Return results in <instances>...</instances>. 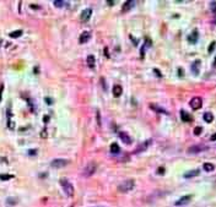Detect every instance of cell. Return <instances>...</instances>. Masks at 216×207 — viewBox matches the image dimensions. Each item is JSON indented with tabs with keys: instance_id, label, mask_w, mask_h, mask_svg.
Instances as JSON below:
<instances>
[{
	"instance_id": "obj_31",
	"label": "cell",
	"mask_w": 216,
	"mask_h": 207,
	"mask_svg": "<svg viewBox=\"0 0 216 207\" xmlns=\"http://www.w3.org/2000/svg\"><path fill=\"white\" fill-rule=\"evenodd\" d=\"M96 115H97V124H98V125H101V115H100V112H97V114H96Z\"/></svg>"
},
{
	"instance_id": "obj_21",
	"label": "cell",
	"mask_w": 216,
	"mask_h": 207,
	"mask_svg": "<svg viewBox=\"0 0 216 207\" xmlns=\"http://www.w3.org/2000/svg\"><path fill=\"white\" fill-rule=\"evenodd\" d=\"M203 168H204V170H206V172H213V170L215 169V167H214L213 163H204V164H203Z\"/></svg>"
},
{
	"instance_id": "obj_25",
	"label": "cell",
	"mask_w": 216,
	"mask_h": 207,
	"mask_svg": "<svg viewBox=\"0 0 216 207\" xmlns=\"http://www.w3.org/2000/svg\"><path fill=\"white\" fill-rule=\"evenodd\" d=\"M201 131H203V128H201V126H196V128L194 129V135H195V136H199V135L201 134Z\"/></svg>"
},
{
	"instance_id": "obj_20",
	"label": "cell",
	"mask_w": 216,
	"mask_h": 207,
	"mask_svg": "<svg viewBox=\"0 0 216 207\" xmlns=\"http://www.w3.org/2000/svg\"><path fill=\"white\" fill-rule=\"evenodd\" d=\"M119 151H120V147L118 146V143L113 142V143L110 145V152H112L113 154H117V153H119Z\"/></svg>"
},
{
	"instance_id": "obj_42",
	"label": "cell",
	"mask_w": 216,
	"mask_h": 207,
	"mask_svg": "<svg viewBox=\"0 0 216 207\" xmlns=\"http://www.w3.org/2000/svg\"><path fill=\"white\" fill-rule=\"evenodd\" d=\"M0 45H1V40H0Z\"/></svg>"
},
{
	"instance_id": "obj_33",
	"label": "cell",
	"mask_w": 216,
	"mask_h": 207,
	"mask_svg": "<svg viewBox=\"0 0 216 207\" xmlns=\"http://www.w3.org/2000/svg\"><path fill=\"white\" fill-rule=\"evenodd\" d=\"M157 173H158V174H165V168H163V167H160L158 170H157Z\"/></svg>"
},
{
	"instance_id": "obj_10",
	"label": "cell",
	"mask_w": 216,
	"mask_h": 207,
	"mask_svg": "<svg viewBox=\"0 0 216 207\" xmlns=\"http://www.w3.org/2000/svg\"><path fill=\"white\" fill-rule=\"evenodd\" d=\"M90 38H91V33L87 32V31H85V32L81 33L80 38H79V42H80L81 44H85V43H87V42L90 40Z\"/></svg>"
},
{
	"instance_id": "obj_40",
	"label": "cell",
	"mask_w": 216,
	"mask_h": 207,
	"mask_svg": "<svg viewBox=\"0 0 216 207\" xmlns=\"http://www.w3.org/2000/svg\"><path fill=\"white\" fill-rule=\"evenodd\" d=\"M36 153V150H31V154H35Z\"/></svg>"
},
{
	"instance_id": "obj_9",
	"label": "cell",
	"mask_w": 216,
	"mask_h": 207,
	"mask_svg": "<svg viewBox=\"0 0 216 207\" xmlns=\"http://www.w3.org/2000/svg\"><path fill=\"white\" fill-rule=\"evenodd\" d=\"M118 136H119V138H120L124 143H128V145L131 143V138H130V136H129L125 131H119V132H118Z\"/></svg>"
},
{
	"instance_id": "obj_24",
	"label": "cell",
	"mask_w": 216,
	"mask_h": 207,
	"mask_svg": "<svg viewBox=\"0 0 216 207\" xmlns=\"http://www.w3.org/2000/svg\"><path fill=\"white\" fill-rule=\"evenodd\" d=\"M150 143H151V140H147V141L145 142L144 145H143V146L140 147V148H138V150H136V152H143V151H144L145 148H146V147H147V146L150 145Z\"/></svg>"
},
{
	"instance_id": "obj_38",
	"label": "cell",
	"mask_w": 216,
	"mask_h": 207,
	"mask_svg": "<svg viewBox=\"0 0 216 207\" xmlns=\"http://www.w3.org/2000/svg\"><path fill=\"white\" fill-rule=\"evenodd\" d=\"M107 4H109V5H114L115 1H107Z\"/></svg>"
},
{
	"instance_id": "obj_11",
	"label": "cell",
	"mask_w": 216,
	"mask_h": 207,
	"mask_svg": "<svg viewBox=\"0 0 216 207\" xmlns=\"http://www.w3.org/2000/svg\"><path fill=\"white\" fill-rule=\"evenodd\" d=\"M91 14H92V10H91V9H85V10L81 12L80 17H81L82 21H88V19L91 17Z\"/></svg>"
},
{
	"instance_id": "obj_22",
	"label": "cell",
	"mask_w": 216,
	"mask_h": 207,
	"mask_svg": "<svg viewBox=\"0 0 216 207\" xmlns=\"http://www.w3.org/2000/svg\"><path fill=\"white\" fill-rule=\"evenodd\" d=\"M9 36H10L11 38H17V37H21V36H22V31H21V30H17V31H14V32H11V33H9Z\"/></svg>"
},
{
	"instance_id": "obj_18",
	"label": "cell",
	"mask_w": 216,
	"mask_h": 207,
	"mask_svg": "<svg viewBox=\"0 0 216 207\" xmlns=\"http://www.w3.org/2000/svg\"><path fill=\"white\" fill-rule=\"evenodd\" d=\"M150 107H151V109H153V110H156V112H158V113L168 114V112H167L166 109H163V108H161V107H158V105H156V104H151Z\"/></svg>"
},
{
	"instance_id": "obj_34",
	"label": "cell",
	"mask_w": 216,
	"mask_h": 207,
	"mask_svg": "<svg viewBox=\"0 0 216 207\" xmlns=\"http://www.w3.org/2000/svg\"><path fill=\"white\" fill-rule=\"evenodd\" d=\"M210 4H211V10H213V12H215V1H211V2H210Z\"/></svg>"
},
{
	"instance_id": "obj_39",
	"label": "cell",
	"mask_w": 216,
	"mask_h": 207,
	"mask_svg": "<svg viewBox=\"0 0 216 207\" xmlns=\"http://www.w3.org/2000/svg\"><path fill=\"white\" fill-rule=\"evenodd\" d=\"M178 71H179V76H183V70H182V69H178Z\"/></svg>"
},
{
	"instance_id": "obj_32",
	"label": "cell",
	"mask_w": 216,
	"mask_h": 207,
	"mask_svg": "<svg viewBox=\"0 0 216 207\" xmlns=\"http://www.w3.org/2000/svg\"><path fill=\"white\" fill-rule=\"evenodd\" d=\"M16 199H7V204H16Z\"/></svg>"
},
{
	"instance_id": "obj_17",
	"label": "cell",
	"mask_w": 216,
	"mask_h": 207,
	"mask_svg": "<svg viewBox=\"0 0 216 207\" xmlns=\"http://www.w3.org/2000/svg\"><path fill=\"white\" fill-rule=\"evenodd\" d=\"M199 70H200V60L194 61L193 65H192V71H193V74L198 75V74H199Z\"/></svg>"
},
{
	"instance_id": "obj_7",
	"label": "cell",
	"mask_w": 216,
	"mask_h": 207,
	"mask_svg": "<svg viewBox=\"0 0 216 207\" xmlns=\"http://www.w3.org/2000/svg\"><path fill=\"white\" fill-rule=\"evenodd\" d=\"M205 148H206L205 146H201V145H194V146H190V147L188 148V153H190V154L200 153V152H203Z\"/></svg>"
},
{
	"instance_id": "obj_30",
	"label": "cell",
	"mask_w": 216,
	"mask_h": 207,
	"mask_svg": "<svg viewBox=\"0 0 216 207\" xmlns=\"http://www.w3.org/2000/svg\"><path fill=\"white\" fill-rule=\"evenodd\" d=\"M44 101H45V103H47V104H53V99H52V98L45 97V98H44Z\"/></svg>"
},
{
	"instance_id": "obj_12",
	"label": "cell",
	"mask_w": 216,
	"mask_h": 207,
	"mask_svg": "<svg viewBox=\"0 0 216 207\" xmlns=\"http://www.w3.org/2000/svg\"><path fill=\"white\" fill-rule=\"evenodd\" d=\"M134 4H135V1H134V0H130V1H125V2L123 4L122 11H123V12H127L128 10H130V9L134 6Z\"/></svg>"
},
{
	"instance_id": "obj_13",
	"label": "cell",
	"mask_w": 216,
	"mask_h": 207,
	"mask_svg": "<svg viewBox=\"0 0 216 207\" xmlns=\"http://www.w3.org/2000/svg\"><path fill=\"white\" fill-rule=\"evenodd\" d=\"M180 119H182L183 121H185V123H190V121L193 120V118H192L185 110H180Z\"/></svg>"
},
{
	"instance_id": "obj_36",
	"label": "cell",
	"mask_w": 216,
	"mask_h": 207,
	"mask_svg": "<svg viewBox=\"0 0 216 207\" xmlns=\"http://www.w3.org/2000/svg\"><path fill=\"white\" fill-rule=\"evenodd\" d=\"M105 55H106V56H107V58H109V53H108L107 48H105Z\"/></svg>"
},
{
	"instance_id": "obj_5",
	"label": "cell",
	"mask_w": 216,
	"mask_h": 207,
	"mask_svg": "<svg viewBox=\"0 0 216 207\" xmlns=\"http://www.w3.org/2000/svg\"><path fill=\"white\" fill-rule=\"evenodd\" d=\"M189 105H190V108L194 109V110L200 109V108L203 107V99H201L200 97H194V98H192V101L189 102Z\"/></svg>"
},
{
	"instance_id": "obj_16",
	"label": "cell",
	"mask_w": 216,
	"mask_h": 207,
	"mask_svg": "<svg viewBox=\"0 0 216 207\" xmlns=\"http://www.w3.org/2000/svg\"><path fill=\"white\" fill-rule=\"evenodd\" d=\"M86 61H87L88 68H91V69H93V68H95V65H96V59H95V56H93V55H88V56H87V59H86Z\"/></svg>"
},
{
	"instance_id": "obj_28",
	"label": "cell",
	"mask_w": 216,
	"mask_h": 207,
	"mask_svg": "<svg viewBox=\"0 0 216 207\" xmlns=\"http://www.w3.org/2000/svg\"><path fill=\"white\" fill-rule=\"evenodd\" d=\"M7 126H9V129L14 130V129H15V123H14V121H11V120H9V123H7Z\"/></svg>"
},
{
	"instance_id": "obj_6",
	"label": "cell",
	"mask_w": 216,
	"mask_h": 207,
	"mask_svg": "<svg viewBox=\"0 0 216 207\" xmlns=\"http://www.w3.org/2000/svg\"><path fill=\"white\" fill-rule=\"evenodd\" d=\"M192 199H193V195H185V196H182L179 200L176 201L174 205H176V206H184V205L189 204Z\"/></svg>"
},
{
	"instance_id": "obj_41",
	"label": "cell",
	"mask_w": 216,
	"mask_h": 207,
	"mask_svg": "<svg viewBox=\"0 0 216 207\" xmlns=\"http://www.w3.org/2000/svg\"><path fill=\"white\" fill-rule=\"evenodd\" d=\"M0 101H1V92H0Z\"/></svg>"
},
{
	"instance_id": "obj_1",
	"label": "cell",
	"mask_w": 216,
	"mask_h": 207,
	"mask_svg": "<svg viewBox=\"0 0 216 207\" xmlns=\"http://www.w3.org/2000/svg\"><path fill=\"white\" fill-rule=\"evenodd\" d=\"M134 185H135V183H134L133 179L124 180L122 184L118 185V191H120V192H129V191H131L134 189Z\"/></svg>"
},
{
	"instance_id": "obj_35",
	"label": "cell",
	"mask_w": 216,
	"mask_h": 207,
	"mask_svg": "<svg viewBox=\"0 0 216 207\" xmlns=\"http://www.w3.org/2000/svg\"><path fill=\"white\" fill-rule=\"evenodd\" d=\"M43 120H44V123H48V120H49V116H48V115H44V116H43Z\"/></svg>"
},
{
	"instance_id": "obj_14",
	"label": "cell",
	"mask_w": 216,
	"mask_h": 207,
	"mask_svg": "<svg viewBox=\"0 0 216 207\" xmlns=\"http://www.w3.org/2000/svg\"><path fill=\"white\" fill-rule=\"evenodd\" d=\"M199 173H200V170L199 169H192V170H189V172L184 173V178H187V179H189V178H193V176H196V175H199Z\"/></svg>"
},
{
	"instance_id": "obj_37",
	"label": "cell",
	"mask_w": 216,
	"mask_h": 207,
	"mask_svg": "<svg viewBox=\"0 0 216 207\" xmlns=\"http://www.w3.org/2000/svg\"><path fill=\"white\" fill-rule=\"evenodd\" d=\"M153 71H155V72H156V75H158V76H161V74H160V71H158V70H153Z\"/></svg>"
},
{
	"instance_id": "obj_29",
	"label": "cell",
	"mask_w": 216,
	"mask_h": 207,
	"mask_svg": "<svg viewBox=\"0 0 216 207\" xmlns=\"http://www.w3.org/2000/svg\"><path fill=\"white\" fill-rule=\"evenodd\" d=\"M41 137H43V138L47 137V130H45V129L42 130V132H41Z\"/></svg>"
},
{
	"instance_id": "obj_3",
	"label": "cell",
	"mask_w": 216,
	"mask_h": 207,
	"mask_svg": "<svg viewBox=\"0 0 216 207\" xmlns=\"http://www.w3.org/2000/svg\"><path fill=\"white\" fill-rule=\"evenodd\" d=\"M96 170H97V164H96L95 162H90V163L85 167V169H84V175H85V176H91L92 174H95Z\"/></svg>"
},
{
	"instance_id": "obj_2",
	"label": "cell",
	"mask_w": 216,
	"mask_h": 207,
	"mask_svg": "<svg viewBox=\"0 0 216 207\" xmlns=\"http://www.w3.org/2000/svg\"><path fill=\"white\" fill-rule=\"evenodd\" d=\"M60 185H62L64 192H65L69 197L74 196V186H72V184L68 180V179H65V178L60 179Z\"/></svg>"
},
{
	"instance_id": "obj_4",
	"label": "cell",
	"mask_w": 216,
	"mask_h": 207,
	"mask_svg": "<svg viewBox=\"0 0 216 207\" xmlns=\"http://www.w3.org/2000/svg\"><path fill=\"white\" fill-rule=\"evenodd\" d=\"M69 164V161L68 159H63V158H57V159H53L50 162V166L53 168H63L65 166Z\"/></svg>"
},
{
	"instance_id": "obj_15",
	"label": "cell",
	"mask_w": 216,
	"mask_h": 207,
	"mask_svg": "<svg viewBox=\"0 0 216 207\" xmlns=\"http://www.w3.org/2000/svg\"><path fill=\"white\" fill-rule=\"evenodd\" d=\"M122 93H123L122 86H120V85H115V86L113 87V96H114V97H119Z\"/></svg>"
},
{
	"instance_id": "obj_26",
	"label": "cell",
	"mask_w": 216,
	"mask_h": 207,
	"mask_svg": "<svg viewBox=\"0 0 216 207\" xmlns=\"http://www.w3.org/2000/svg\"><path fill=\"white\" fill-rule=\"evenodd\" d=\"M215 45H216V42H215V40H213V42H211V44L209 45L208 52H209V53H213V52H214V49H215Z\"/></svg>"
},
{
	"instance_id": "obj_23",
	"label": "cell",
	"mask_w": 216,
	"mask_h": 207,
	"mask_svg": "<svg viewBox=\"0 0 216 207\" xmlns=\"http://www.w3.org/2000/svg\"><path fill=\"white\" fill-rule=\"evenodd\" d=\"M12 178H14V175H11V174H0V180H10Z\"/></svg>"
},
{
	"instance_id": "obj_43",
	"label": "cell",
	"mask_w": 216,
	"mask_h": 207,
	"mask_svg": "<svg viewBox=\"0 0 216 207\" xmlns=\"http://www.w3.org/2000/svg\"><path fill=\"white\" fill-rule=\"evenodd\" d=\"M70 207H74V206H72V205H71V206H70Z\"/></svg>"
},
{
	"instance_id": "obj_8",
	"label": "cell",
	"mask_w": 216,
	"mask_h": 207,
	"mask_svg": "<svg viewBox=\"0 0 216 207\" xmlns=\"http://www.w3.org/2000/svg\"><path fill=\"white\" fill-rule=\"evenodd\" d=\"M187 39H188V42H189L190 44H195V43L198 42V39H199V33H198V31L194 30L190 35L187 37Z\"/></svg>"
},
{
	"instance_id": "obj_27",
	"label": "cell",
	"mask_w": 216,
	"mask_h": 207,
	"mask_svg": "<svg viewBox=\"0 0 216 207\" xmlns=\"http://www.w3.org/2000/svg\"><path fill=\"white\" fill-rule=\"evenodd\" d=\"M64 4H65V1H62V0H60V1H58V0L54 1V6H55V7H62Z\"/></svg>"
},
{
	"instance_id": "obj_19",
	"label": "cell",
	"mask_w": 216,
	"mask_h": 207,
	"mask_svg": "<svg viewBox=\"0 0 216 207\" xmlns=\"http://www.w3.org/2000/svg\"><path fill=\"white\" fill-rule=\"evenodd\" d=\"M204 120L206 121V123H213L214 121V115H213V113H210V112H206L205 114H204Z\"/></svg>"
}]
</instances>
